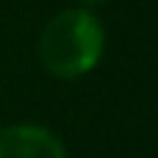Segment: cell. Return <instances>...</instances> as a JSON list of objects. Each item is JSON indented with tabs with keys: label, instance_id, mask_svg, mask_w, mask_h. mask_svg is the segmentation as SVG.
Masks as SVG:
<instances>
[{
	"label": "cell",
	"instance_id": "obj_1",
	"mask_svg": "<svg viewBox=\"0 0 158 158\" xmlns=\"http://www.w3.org/2000/svg\"><path fill=\"white\" fill-rule=\"evenodd\" d=\"M106 33L100 19L86 8H67L56 14L39 39V58L53 78L72 81L97 67Z\"/></svg>",
	"mask_w": 158,
	"mask_h": 158
},
{
	"label": "cell",
	"instance_id": "obj_2",
	"mask_svg": "<svg viewBox=\"0 0 158 158\" xmlns=\"http://www.w3.org/2000/svg\"><path fill=\"white\" fill-rule=\"evenodd\" d=\"M0 158H67V150L42 125H11L0 131Z\"/></svg>",
	"mask_w": 158,
	"mask_h": 158
},
{
	"label": "cell",
	"instance_id": "obj_3",
	"mask_svg": "<svg viewBox=\"0 0 158 158\" xmlns=\"http://www.w3.org/2000/svg\"><path fill=\"white\" fill-rule=\"evenodd\" d=\"M86 6H103V3H108V0H83Z\"/></svg>",
	"mask_w": 158,
	"mask_h": 158
}]
</instances>
